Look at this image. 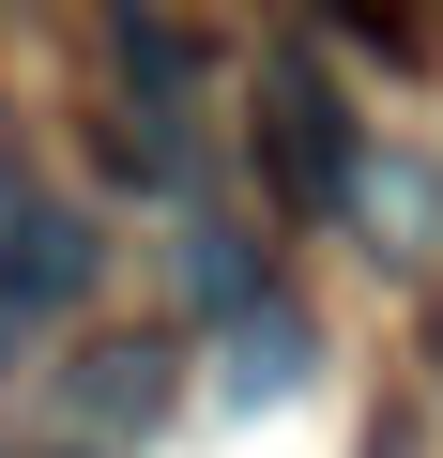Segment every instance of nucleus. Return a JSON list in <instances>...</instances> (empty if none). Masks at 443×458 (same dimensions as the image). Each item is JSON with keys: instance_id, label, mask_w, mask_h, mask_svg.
<instances>
[{"instance_id": "nucleus-1", "label": "nucleus", "mask_w": 443, "mask_h": 458, "mask_svg": "<svg viewBox=\"0 0 443 458\" xmlns=\"http://www.w3.org/2000/svg\"><path fill=\"white\" fill-rule=\"evenodd\" d=\"M260 168H276V199L291 214H352L367 199V153H352V123H337V92H321V62H260Z\"/></svg>"}, {"instance_id": "nucleus-2", "label": "nucleus", "mask_w": 443, "mask_h": 458, "mask_svg": "<svg viewBox=\"0 0 443 458\" xmlns=\"http://www.w3.org/2000/svg\"><path fill=\"white\" fill-rule=\"evenodd\" d=\"M107 92H123V153L168 183V168H183V107H199V47L153 16V0L107 16Z\"/></svg>"}, {"instance_id": "nucleus-3", "label": "nucleus", "mask_w": 443, "mask_h": 458, "mask_svg": "<svg viewBox=\"0 0 443 458\" xmlns=\"http://www.w3.org/2000/svg\"><path fill=\"white\" fill-rule=\"evenodd\" d=\"M77 291H92V229H77L62 199H16V229H0V306L47 321V306H77Z\"/></svg>"}, {"instance_id": "nucleus-4", "label": "nucleus", "mask_w": 443, "mask_h": 458, "mask_svg": "<svg viewBox=\"0 0 443 458\" xmlns=\"http://www.w3.org/2000/svg\"><path fill=\"white\" fill-rule=\"evenodd\" d=\"M77 412H92V428H153V412H168V352H92Z\"/></svg>"}, {"instance_id": "nucleus-5", "label": "nucleus", "mask_w": 443, "mask_h": 458, "mask_svg": "<svg viewBox=\"0 0 443 458\" xmlns=\"http://www.w3.org/2000/svg\"><path fill=\"white\" fill-rule=\"evenodd\" d=\"M306 382V321H245L230 336V397H291Z\"/></svg>"}, {"instance_id": "nucleus-6", "label": "nucleus", "mask_w": 443, "mask_h": 458, "mask_svg": "<svg viewBox=\"0 0 443 458\" xmlns=\"http://www.w3.org/2000/svg\"><path fill=\"white\" fill-rule=\"evenodd\" d=\"M428 352H443V321H428Z\"/></svg>"}]
</instances>
